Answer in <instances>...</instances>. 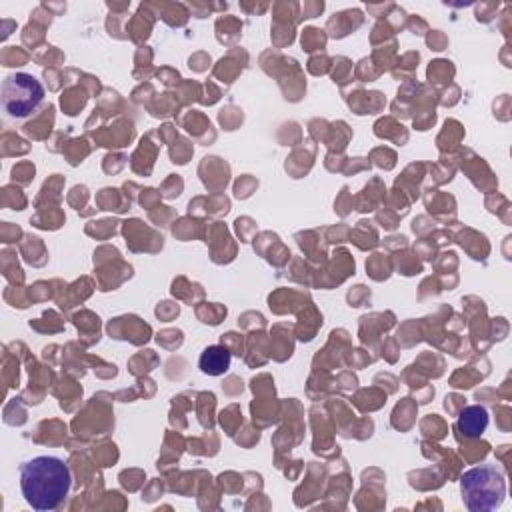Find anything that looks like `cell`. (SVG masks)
<instances>
[{"label":"cell","mask_w":512,"mask_h":512,"mask_svg":"<svg viewBox=\"0 0 512 512\" xmlns=\"http://www.w3.org/2000/svg\"><path fill=\"white\" fill-rule=\"evenodd\" d=\"M70 486V468L58 456H34L20 466V492L26 504L38 512L56 510L66 500Z\"/></svg>","instance_id":"1"},{"label":"cell","mask_w":512,"mask_h":512,"mask_svg":"<svg viewBox=\"0 0 512 512\" xmlns=\"http://www.w3.org/2000/svg\"><path fill=\"white\" fill-rule=\"evenodd\" d=\"M462 502L470 512H492L506 498V482L502 470L492 464H480L466 470L460 478Z\"/></svg>","instance_id":"2"},{"label":"cell","mask_w":512,"mask_h":512,"mask_svg":"<svg viewBox=\"0 0 512 512\" xmlns=\"http://www.w3.org/2000/svg\"><path fill=\"white\" fill-rule=\"evenodd\" d=\"M44 100L42 82L28 72H12L2 80V108L10 118L30 116Z\"/></svg>","instance_id":"3"},{"label":"cell","mask_w":512,"mask_h":512,"mask_svg":"<svg viewBox=\"0 0 512 512\" xmlns=\"http://www.w3.org/2000/svg\"><path fill=\"white\" fill-rule=\"evenodd\" d=\"M488 422H490L488 410L480 404H472L460 412L458 430L466 438H480L484 434V430L488 428Z\"/></svg>","instance_id":"4"},{"label":"cell","mask_w":512,"mask_h":512,"mask_svg":"<svg viewBox=\"0 0 512 512\" xmlns=\"http://www.w3.org/2000/svg\"><path fill=\"white\" fill-rule=\"evenodd\" d=\"M230 362H232V356L230 352L220 346V344H212L208 348L202 350L200 358H198V366L204 374L208 376H222L228 372L230 368Z\"/></svg>","instance_id":"5"}]
</instances>
